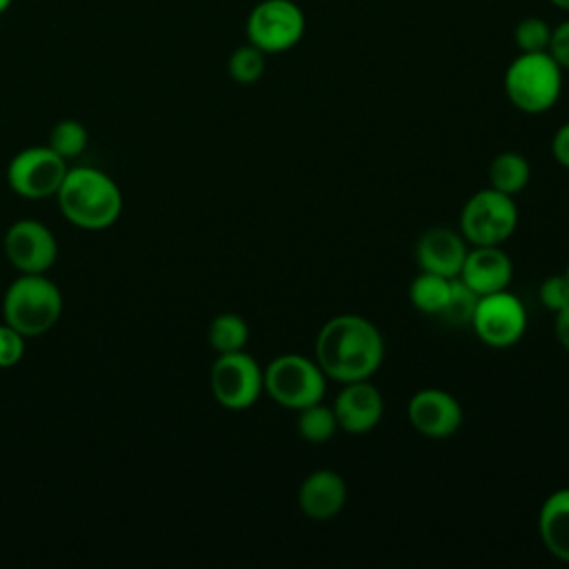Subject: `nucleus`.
<instances>
[{"instance_id": "3", "label": "nucleus", "mask_w": 569, "mask_h": 569, "mask_svg": "<svg viewBox=\"0 0 569 569\" xmlns=\"http://www.w3.org/2000/svg\"><path fill=\"white\" fill-rule=\"evenodd\" d=\"M2 311L24 338L42 336L62 313V293L44 273H22L7 287Z\"/></svg>"}, {"instance_id": "25", "label": "nucleus", "mask_w": 569, "mask_h": 569, "mask_svg": "<svg viewBox=\"0 0 569 569\" xmlns=\"http://www.w3.org/2000/svg\"><path fill=\"white\" fill-rule=\"evenodd\" d=\"M513 40L520 53H536V51H547L549 40H551V27L547 20L529 16L522 18L516 29H513Z\"/></svg>"}, {"instance_id": "24", "label": "nucleus", "mask_w": 569, "mask_h": 569, "mask_svg": "<svg viewBox=\"0 0 569 569\" xmlns=\"http://www.w3.org/2000/svg\"><path fill=\"white\" fill-rule=\"evenodd\" d=\"M89 133L78 120H60L49 133V147L64 160L76 158L84 151Z\"/></svg>"}, {"instance_id": "16", "label": "nucleus", "mask_w": 569, "mask_h": 569, "mask_svg": "<svg viewBox=\"0 0 569 569\" xmlns=\"http://www.w3.org/2000/svg\"><path fill=\"white\" fill-rule=\"evenodd\" d=\"M347 502V485L333 469L311 471L298 491V505L311 520H329L340 513Z\"/></svg>"}, {"instance_id": "26", "label": "nucleus", "mask_w": 569, "mask_h": 569, "mask_svg": "<svg viewBox=\"0 0 569 569\" xmlns=\"http://www.w3.org/2000/svg\"><path fill=\"white\" fill-rule=\"evenodd\" d=\"M24 356V336L9 322L0 325V369L18 365Z\"/></svg>"}, {"instance_id": "10", "label": "nucleus", "mask_w": 569, "mask_h": 569, "mask_svg": "<svg viewBox=\"0 0 569 569\" xmlns=\"http://www.w3.org/2000/svg\"><path fill=\"white\" fill-rule=\"evenodd\" d=\"M471 327L476 336L496 349L516 345L527 329L525 305L507 289L480 296Z\"/></svg>"}, {"instance_id": "9", "label": "nucleus", "mask_w": 569, "mask_h": 569, "mask_svg": "<svg viewBox=\"0 0 569 569\" xmlns=\"http://www.w3.org/2000/svg\"><path fill=\"white\" fill-rule=\"evenodd\" d=\"M209 385H211L213 398L224 409H231V411L249 409L264 391L262 369L244 351L220 353L211 367Z\"/></svg>"}, {"instance_id": "13", "label": "nucleus", "mask_w": 569, "mask_h": 569, "mask_svg": "<svg viewBox=\"0 0 569 569\" xmlns=\"http://www.w3.org/2000/svg\"><path fill=\"white\" fill-rule=\"evenodd\" d=\"M338 429L347 433H367L382 420L385 400L376 385L369 380L345 382V389L333 400Z\"/></svg>"}, {"instance_id": "28", "label": "nucleus", "mask_w": 569, "mask_h": 569, "mask_svg": "<svg viewBox=\"0 0 569 569\" xmlns=\"http://www.w3.org/2000/svg\"><path fill=\"white\" fill-rule=\"evenodd\" d=\"M547 53L560 64V69H569V20L551 29Z\"/></svg>"}, {"instance_id": "2", "label": "nucleus", "mask_w": 569, "mask_h": 569, "mask_svg": "<svg viewBox=\"0 0 569 569\" xmlns=\"http://www.w3.org/2000/svg\"><path fill=\"white\" fill-rule=\"evenodd\" d=\"M62 216L89 231L111 227L122 213V193L118 184L100 169L73 167L56 193Z\"/></svg>"}, {"instance_id": "5", "label": "nucleus", "mask_w": 569, "mask_h": 569, "mask_svg": "<svg viewBox=\"0 0 569 569\" xmlns=\"http://www.w3.org/2000/svg\"><path fill=\"white\" fill-rule=\"evenodd\" d=\"M262 387L280 407L300 411L322 400L327 376L316 360L302 353H284L262 369Z\"/></svg>"}, {"instance_id": "21", "label": "nucleus", "mask_w": 569, "mask_h": 569, "mask_svg": "<svg viewBox=\"0 0 569 569\" xmlns=\"http://www.w3.org/2000/svg\"><path fill=\"white\" fill-rule=\"evenodd\" d=\"M338 431V420L333 413V407H327L320 402H313L298 411V433L307 442L322 445Z\"/></svg>"}, {"instance_id": "11", "label": "nucleus", "mask_w": 569, "mask_h": 569, "mask_svg": "<svg viewBox=\"0 0 569 569\" xmlns=\"http://www.w3.org/2000/svg\"><path fill=\"white\" fill-rule=\"evenodd\" d=\"M4 253L20 273H47L58 258V242L47 224L18 220L4 233Z\"/></svg>"}, {"instance_id": "12", "label": "nucleus", "mask_w": 569, "mask_h": 569, "mask_svg": "<svg viewBox=\"0 0 569 569\" xmlns=\"http://www.w3.org/2000/svg\"><path fill=\"white\" fill-rule=\"evenodd\" d=\"M407 416L411 427L427 438H447L462 425L460 402L445 389H420L411 396Z\"/></svg>"}, {"instance_id": "1", "label": "nucleus", "mask_w": 569, "mask_h": 569, "mask_svg": "<svg viewBox=\"0 0 569 569\" xmlns=\"http://www.w3.org/2000/svg\"><path fill=\"white\" fill-rule=\"evenodd\" d=\"M385 340L365 316L342 313L329 318L316 338V362L338 382L369 380L382 365Z\"/></svg>"}, {"instance_id": "17", "label": "nucleus", "mask_w": 569, "mask_h": 569, "mask_svg": "<svg viewBox=\"0 0 569 569\" xmlns=\"http://www.w3.org/2000/svg\"><path fill=\"white\" fill-rule=\"evenodd\" d=\"M538 533L551 556L569 562V487L553 491L542 502Z\"/></svg>"}, {"instance_id": "4", "label": "nucleus", "mask_w": 569, "mask_h": 569, "mask_svg": "<svg viewBox=\"0 0 569 569\" xmlns=\"http://www.w3.org/2000/svg\"><path fill=\"white\" fill-rule=\"evenodd\" d=\"M562 91V69L547 53H520L505 71V93L525 113L551 109Z\"/></svg>"}, {"instance_id": "18", "label": "nucleus", "mask_w": 569, "mask_h": 569, "mask_svg": "<svg viewBox=\"0 0 569 569\" xmlns=\"http://www.w3.org/2000/svg\"><path fill=\"white\" fill-rule=\"evenodd\" d=\"M529 176H531V169L527 158L516 151H502L489 164L491 189L502 191L507 196L522 191L529 182Z\"/></svg>"}, {"instance_id": "33", "label": "nucleus", "mask_w": 569, "mask_h": 569, "mask_svg": "<svg viewBox=\"0 0 569 569\" xmlns=\"http://www.w3.org/2000/svg\"><path fill=\"white\" fill-rule=\"evenodd\" d=\"M565 278H567V282H569V264H567V271H565Z\"/></svg>"}, {"instance_id": "27", "label": "nucleus", "mask_w": 569, "mask_h": 569, "mask_svg": "<svg viewBox=\"0 0 569 569\" xmlns=\"http://www.w3.org/2000/svg\"><path fill=\"white\" fill-rule=\"evenodd\" d=\"M540 300L553 313L569 305V282H567L565 273L562 276H549L547 280H542Z\"/></svg>"}, {"instance_id": "22", "label": "nucleus", "mask_w": 569, "mask_h": 569, "mask_svg": "<svg viewBox=\"0 0 569 569\" xmlns=\"http://www.w3.org/2000/svg\"><path fill=\"white\" fill-rule=\"evenodd\" d=\"M478 300H480V296L467 282H462L456 276L449 282V296H447V302H445V307L440 309L438 316L451 327H467L473 320V311H476Z\"/></svg>"}, {"instance_id": "15", "label": "nucleus", "mask_w": 569, "mask_h": 569, "mask_svg": "<svg viewBox=\"0 0 569 569\" xmlns=\"http://www.w3.org/2000/svg\"><path fill=\"white\" fill-rule=\"evenodd\" d=\"M513 276L511 258L498 247H476L467 251L458 278L467 282L478 296L496 293L509 287Z\"/></svg>"}, {"instance_id": "29", "label": "nucleus", "mask_w": 569, "mask_h": 569, "mask_svg": "<svg viewBox=\"0 0 569 569\" xmlns=\"http://www.w3.org/2000/svg\"><path fill=\"white\" fill-rule=\"evenodd\" d=\"M551 153H553V158H556L558 164H562V167L569 169V122H565V124L553 133Z\"/></svg>"}, {"instance_id": "6", "label": "nucleus", "mask_w": 569, "mask_h": 569, "mask_svg": "<svg viewBox=\"0 0 569 569\" xmlns=\"http://www.w3.org/2000/svg\"><path fill=\"white\" fill-rule=\"evenodd\" d=\"M518 224V207L511 196L496 189L473 193L460 213V233L473 247H498Z\"/></svg>"}, {"instance_id": "19", "label": "nucleus", "mask_w": 569, "mask_h": 569, "mask_svg": "<svg viewBox=\"0 0 569 569\" xmlns=\"http://www.w3.org/2000/svg\"><path fill=\"white\" fill-rule=\"evenodd\" d=\"M449 282H451V278H445V276H438V273H429V271H420L413 278L411 287H409L411 305L418 311L427 313V316H438L440 309L447 302Z\"/></svg>"}, {"instance_id": "7", "label": "nucleus", "mask_w": 569, "mask_h": 569, "mask_svg": "<svg viewBox=\"0 0 569 569\" xmlns=\"http://www.w3.org/2000/svg\"><path fill=\"white\" fill-rule=\"evenodd\" d=\"M305 27V11L293 0H260L247 16V40L264 53H282L302 40Z\"/></svg>"}, {"instance_id": "20", "label": "nucleus", "mask_w": 569, "mask_h": 569, "mask_svg": "<svg viewBox=\"0 0 569 569\" xmlns=\"http://www.w3.org/2000/svg\"><path fill=\"white\" fill-rule=\"evenodd\" d=\"M249 340V327L238 313H220L209 325V345L218 353L242 351Z\"/></svg>"}, {"instance_id": "32", "label": "nucleus", "mask_w": 569, "mask_h": 569, "mask_svg": "<svg viewBox=\"0 0 569 569\" xmlns=\"http://www.w3.org/2000/svg\"><path fill=\"white\" fill-rule=\"evenodd\" d=\"M11 4H13V0H0V16H2Z\"/></svg>"}, {"instance_id": "30", "label": "nucleus", "mask_w": 569, "mask_h": 569, "mask_svg": "<svg viewBox=\"0 0 569 569\" xmlns=\"http://www.w3.org/2000/svg\"><path fill=\"white\" fill-rule=\"evenodd\" d=\"M553 329H556V338H558V342L569 351V305H567L565 309L556 311Z\"/></svg>"}, {"instance_id": "8", "label": "nucleus", "mask_w": 569, "mask_h": 569, "mask_svg": "<svg viewBox=\"0 0 569 569\" xmlns=\"http://www.w3.org/2000/svg\"><path fill=\"white\" fill-rule=\"evenodd\" d=\"M67 176V160L49 144L18 151L7 167V182L13 193L27 200L56 196Z\"/></svg>"}, {"instance_id": "23", "label": "nucleus", "mask_w": 569, "mask_h": 569, "mask_svg": "<svg viewBox=\"0 0 569 569\" xmlns=\"http://www.w3.org/2000/svg\"><path fill=\"white\" fill-rule=\"evenodd\" d=\"M264 51H260L258 47H253L251 42L238 47L227 62L229 76L238 82V84H253L262 78L264 73Z\"/></svg>"}, {"instance_id": "14", "label": "nucleus", "mask_w": 569, "mask_h": 569, "mask_svg": "<svg viewBox=\"0 0 569 569\" xmlns=\"http://www.w3.org/2000/svg\"><path fill=\"white\" fill-rule=\"evenodd\" d=\"M467 240L447 227L427 229L416 242V260L422 271L456 278L467 258Z\"/></svg>"}, {"instance_id": "31", "label": "nucleus", "mask_w": 569, "mask_h": 569, "mask_svg": "<svg viewBox=\"0 0 569 569\" xmlns=\"http://www.w3.org/2000/svg\"><path fill=\"white\" fill-rule=\"evenodd\" d=\"M551 4H556L558 9H565V11H569V0H549Z\"/></svg>"}]
</instances>
